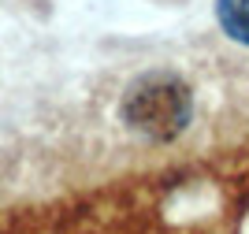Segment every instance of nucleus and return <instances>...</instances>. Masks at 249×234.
<instances>
[{
  "instance_id": "1",
  "label": "nucleus",
  "mask_w": 249,
  "mask_h": 234,
  "mask_svg": "<svg viewBox=\"0 0 249 234\" xmlns=\"http://www.w3.org/2000/svg\"><path fill=\"white\" fill-rule=\"evenodd\" d=\"M119 115L130 130L149 142H175L194 119V93L178 74L149 71L126 86Z\"/></svg>"
},
{
  "instance_id": "2",
  "label": "nucleus",
  "mask_w": 249,
  "mask_h": 234,
  "mask_svg": "<svg viewBox=\"0 0 249 234\" xmlns=\"http://www.w3.org/2000/svg\"><path fill=\"white\" fill-rule=\"evenodd\" d=\"M216 19L231 41L249 45V0H216Z\"/></svg>"
}]
</instances>
